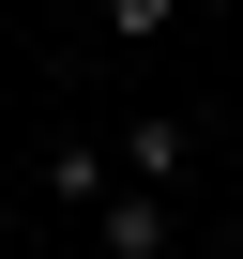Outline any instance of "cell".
I'll return each mask as SVG.
<instances>
[{
  "mask_svg": "<svg viewBox=\"0 0 243 259\" xmlns=\"http://www.w3.org/2000/svg\"><path fill=\"white\" fill-rule=\"evenodd\" d=\"M91 16H106V46H167V16H183V0H91Z\"/></svg>",
  "mask_w": 243,
  "mask_h": 259,
  "instance_id": "cell-4",
  "label": "cell"
},
{
  "mask_svg": "<svg viewBox=\"0 0 243 259\" xmlns=\"http://www.w3.org/2000/svg\"><path fill=\"white\" fill-rule=\"evenodd\" d=\"M106 183H122V138H61V153H46V198H61V213H91Z\"/></svg>",
  "mask_w": 243,
  "mask_h": 259,
  "instance_id": "cell-3",
  "label": "cell"
},
{
  "mask_svg": "<svg viewBox=\"0 0 243 259\" xmlns=\"http://www.w3.org/2000/svg\"><path fill=\"white\" fill-rule=\"evenodd\" d=\"M167 244H183V198H167V183L122 168V183L91 198V259H167Z\"/></svg>",
  "mask_w": 243,
  "mask_h": 259,
  "instance_id": "cell-1",
  "label": "cell"
},
{
  "mask_svg": "<svg viewBox=\"0 0 243 259\" xmlns=\"http://www.w3.org/2000/svg\"><path fill=\"white\" fill-rule=\"evenodd\" d=\"M16 259H31V244H16Z\"/></svg>",
  "mask_w": 243,
  "mask_h": 259,
  "instance_id": "cell-5",
  "label": "cell"
},
{
  "mask_svg": "<svg viewBox=\"0 0 243 259\" xmlns=\"http://www.w3.org/2000/svg\"><path fill=\"white\" fill-rule=\"evenodd\" d=\"M122 168L183 198V183H198V122H183V107H137V122H122Z\"/></svg>",
  "mask_w": 243,
  "mask_h": 259,
  "instance_id": "cell-2",
  "label": "cell"
}]
</instances>
